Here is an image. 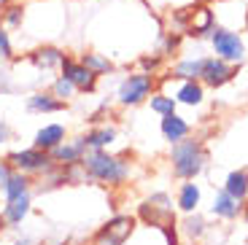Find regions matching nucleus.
<instances>
[{"label": "nucleus", "mask_w": 248, "mask_h": 245, "mask_svg": "<svg viewBox=\"0 0 248 245\" xmlns=\"http://www.w3.org/2000/svg\"><path fill=\"white\" fill-rule=\"evenodd\" d=\"M81 170L87 175V184L94 181V184L116 189V186L127 184L132 167L124 156H116V153H111L108 148H100V151H87V156L81 159Z\"/></svg>", "instance_id": "1"}, {"label": "nucleus", "mask_w": 248, "mask_h": 245, "mask_svg": "<svg viewBox=\"0 0 248 245\" xmlns=\"http://www.w3.org/2000/svg\"><path fill=\"white\" fill-rule=\"evenodd\" d=\"M170 162H173V175L181 178V181H194L200 172L208 165V153H205V146L200 140H184L173 143V151H170Z\"/></svg>", "instance_id": "2"}, {"label": "nucleus", "mask_w": 248, "mask_h": 245, "mask_svg": "<svg viewBox=\"0 0 248 245\" xmlns=\"http://www.w3.org/2000/svg\"><path fill=\"white\" fill-rule=\"evenodd\" d=\"M154 89H156V73L138 70V73H130L122 78V84L116 89V100L124 108H135V105L146 103L154 94Z\"/></svg>", "instance_id": "3"}, {"label": "nucleus", "mask_w": 248, "mask_h": 245, "mask_svg": "<svg viewBox=\"0 0 248 245\" xmlns=\"http://www.w3.org/2000/svg\"><path fill=\"white\" fill-rule=\"evenodd\" d=\"M6 159L11 162V167L16 172H25V175H30V178H38V175L44 178V175H49V172L57 167L54 159H51V153L41 151V148H35V146L8 151Z\"/></svg>", "instance_id": "4"}, {"label": "nucleus", "mask_w": 248, "mask_h": 245, "mask_svg": "<svg viewBox=\"0 0 248 245\" xmlns=\"http://www.w3.org/2000/svg\"><path fill=\"white\" fill-rule=\"evenodd\" d=\"M211 46H213V54L227 60V62H232V65H240V62L246 60V41H243V35L235 30L213 27Z\"/></svg>", "instance_id": "5"}, {"label": "nucleus", "mask_w": 248, "mask_h": 245, "mask_svg": "<svg viewBox=\"0 0 248 245\" xmlns=\"http://www.w3.org/2000/svg\"><path fill=\"white\" fill-rule=\"evenodd\" d=\"M135 232V218L132 215H113L94 232L92 245H124Z\"/></svg>", "instance_id": "6"}, {"label": "nucleus", "mask_w": 248, "mask_h": 245, "mask_svg": "<svg viewBox=\"0 0 248 245\" xmlns=\"http://www.w3.org/2000/svg\"><path fill=\"white\" fill-rule=\"evenodd\" d=\"M60 73L76 86V92H78V94H92L94 89H97L100 76L92 73V70L78 60V57H68V54H65V60H62V65H60Z\"/></svg>", "instance_id": "7"}, {"label": "nucleus", "mask_w": 248, "mask_h": 245, "mask_svg": "<svg viewBox=\"0 0 248 245\" xmlns=\"http://www.w3.org/2000/svg\"><path fill=\"white\" fill-rule=\"evenodd\" d=\"M235 78V65L227 60H221V57H205L202 62V73H200V81H202V86H211V89H218V86L230 84V81Z\"/></svg>", "instance_id": "8"}, {"label": "nucleus", "mask_w": 248, "mask_h": 245, "mask_svg": "<svg viewBox=\"0 0 248 245\" xmlns=\"http://www.w3.org/2000/svg\"><path fill=\"white\" fill-rule=\"evenodd\" d=\"M140 218L143 221H149L151 227H159V229H165L168 224L165 221L173 215V208H170V197L168 194H151L146 202L140 205Z\"/></svg>", "instance_id": "9"}, {"label": "nucleus", "mask_w": 248, "mask_h": 245, "mask_svg": "<svg viewBox=\"0 0 248 245\" xmlns=\"http://www.w3.org/2000/svg\"><path fill=\"white\" fill-rule=\"evenodd\" d=\"M87 143H84V138H65V140L60 143V146L54 148V151H49L51 153V159H54V165H60V167H68V165H81V159L87 156Z\"/></svg>", "instance_id": "10"}, {"label": "nucleus", "mask_w": 248, "mask_h": 245, "mask_svg": "<svg viewBox=\"0 0 248 245\" xmlns=\"http://www.w3.org/2000/svg\"><path fill=\"white\" fill-rule=\"evenodd\" d=\"M62 60H65V51H62L60 46H51V43L38 46V49H32L30 54H27V62H30L35 70H44V73L60 70Z\"/></svg>", "instance_id": "11"}, {"label": "nucleus", "mask_w": 248, "mask_h": 245, "mask_svg": "<svg viewBox=\"0 0 248 245\" xmlns=\"http://www.w3.org/2000/svg\"><path fill=\"white\" fill-rule=\"evenodd\" d=\"M25 108L30 113H38V116H49V113H62V110L68 108V103L54 97L51 92H32L25 100Z\"/></svg>", "instance_id": "12"}, {"label": "nucleus", "mask_w": 248, "mask_h": 245, "mask_svg": "<svg viewBox=\"0 0 248 245\" xmlns=\"http://www.w3.org/2000/svg\"><path fill=\"white\" fill-rule=\"evenodd\" d=\"M65 138H68V127H65V124H57V122L44 124V127L32 135V146L41 148V151H54Z\"/></svg>", "instance_id": "13"}, {"label": "nucleus", "mask_w": 248, "mask_h": 245, "mask_svg": "<svg viewBox=\"0 0 248 245\" xmlns=\"http://www.w3.org/2000/svg\"><path fill=\"white\" fill-rule=\"evenodd\" d=\"M159 129H162V138L173 146V143L184 140V138H189V132H192V124L186 122L184 116H178V113H165L159 122Z\"/></svg>", "instance_id": "14"}, {"label": "nucleus", "mask_w": 248, "mask_h": 245, "mask_svg": "<svg viewBox=\"0 0 248 245\" xmlns=\"http://www.w3.org/2000/svg\"><path fill=\"white\" fill-rule=\"evenodd\" d=\"M30 210H32V191L30 194L16 197V199L3 202V210H0V213H3V218H6L8 227H19V224L30 215Z\"/></svg>", "instance_id": "15"}, {"label": "nucleus", "mask_w": 248, "mask_h": 245, "mask_svg": "<svg viewBox=\"0 0 248 245\" xmlns=\"http://www.w3.org/2000/svg\"><path fill=\"white\" fill-rule=\"evenodd\" d=\"M211 213L216 215V218H224V221H235L237 215L243 213V202H240V199H235L232 194H227L224 189H218V191H216V197H213Z\"/></svg>", "instance_id": "16"}, {"label": "nucleus", "mask_w": 248, "mask_h": 245, "mask_svg": "<svg viewBox=\"0 0 248 245\" xmlns=\"http://www.w3.org/2000/svg\"><path fill=\"white\" fill-rule=\"evenodd\" d=\"M116 127H108V124H94L92 129L84 132V143H87L89 151H100V148H111L116 143Z\"/></svg>", "instance_id": "17"}, {"label": "nucleus", "mask_w": 248, "mask_h": 245, "mask_svg": "<svg viewBox=\"0 0 248 245\" xmlns=\"http://www.w3.org/2000/svg\"><path fill=\"white\" fill-rule=\"evenodd\" d=\"M25 16H27V6L19 3V0H11V3H6L3 11H0V25L6 27V30H22Z\"/></svg>", "instance_id": "18"}, {"label": "nucleus", "mask_w": 248, "mask_h": 245, "mask_svg": "<svg viewBox=\"0 0 248 245\" xmlns=\"http://www.w3.org/2000/svg\"><path fill=\"white\" fill-rule=\"evenodd\" d=\"M202 62H205V57H186V60H178L173 65V78H178V81H200Z\"/></svg>", "instance_id": "19"}, {"label": "nucleus", "mask_w": 248, "mask_h": 245, "mask_svg": "<svg viewBox=\"0 0 248 245\" xmlns=\"http://www.w3.org/2000/svg\"><path fill=\"white\" fill-rule=\"evenodd\" d=\"M213 11L208 6L197 8V11L192 14V25H189V30H186V35L192 38H202V35H211L213 32Z\"/></svg>", "instance_id": "20"}, {"label": "nucleus", "mask_w": 248, "mask_h": 245, "mask_svg": "<svg viewBox=\"0 0 248 245\" xmlns=\"http://www.w3.org/2000/svg\"><path fill=\"white\" fill-rule=\"evenodd\" d=\"M30 191H32V178L14 170V175L8 178L6 189L0 191V194H3V202H8V199H16V197H22V194H30Z\"/></svg>", "instance_id": "21"}, {"label": "nucleus", "mask_w": 248, "mask_h": 245, "mask_svg": "<svg viewBox=\"0 0 248 245\" xmlns=\"http://www.w3.org/2000/svg\"><path fill=\"white\" fill-rule=\"evenodd\" d=\"M205 97V86L202 81H181L178 92H175V100H178L181 105H189V108H194V105H200Z\"/></svg>", "instance_id": "22"}, {"label": "nucleus", "mask_w": 248, "mask_h": 245, "mask_svg": "<svg viewBox=\"0 0 248 245\" xmlns=\"http://www.w3.org/2000/svg\"><path fill=\"white\" fill-rule=\"evenodd\" d=\"M224 191L232 194L235 199H240V202H246V197H248V172L246 170H232L230 175H227V181H224Z\"/></svg>", "instance_id": "23"}, {"label": "nucleus", "mask_w": 248, "mask_h": 245, "mask_svg": "<svg viewBox=\"0 0 248 245\" xmlns=\"http://www.w3.org/2000/svg\"><path fill=\"white\" fill-rule=\"evenodd\" d=\"M84 65H87L92 73H97V76H108V73H113V62L108 60L106 54H100V51H84V54L78 57Z\"/></svg>", "instance_id": "24"}, {"label": "nucleus", "mask_w": 248, "mask_h": 245, "mask_svg": "<svg viewBox=\"0 0 248 245\" xmlns=\"http://www.w3.org/2000/svg\"><path fill=\"white\" fill-rule=\"evenodd\" d=\"M200 197H202V191H200L197 184H184L178 189V208L184 213H194L200 205Z\"/></svg>", "instance_id": "25"}, {"label": "nucleus", "mask_w": 248, "mask_h": 245, "mask_svg": "<svg viewBox=\"0 0 248 245\" xmlns=\"http://www.w3.org/2000/svg\"><path fill=\"white\" fill-rule=\"evenodd\" d=\"M49 92L51 94H54V97H60V100H65V103H70V100H73L76 97V94H78V92H76V86L73 84H70V81L68 78H65V76H57V78L54 81H51V89H49Z\"/></svg>", "instance_id": "26"}, {"label": "nucleus", "mask_w": 248, "mask_h": 245, "mask_svg": "<svg viewBox=\"0 0 248 245\" xmlns=\"http://www.w3.org/2000/svg\"><path fill=\"white\" fill-rule=\"evenodd\" d=\"M175 105H178V100L170 97V94H151V110L154 113H159V116H165V113H173Z\"/></svg>", "instance_id": "27"}, {"label": "nucleus", "mask_w": 248, "mask_h": 245, "mask_svg": "<svg viewBox=\"0 0 248 245\" xmlns=\"http://www.w3.org/2000/svg\"><path fill=\"white\" fill-rule=\"evenodd\" d=\"M189 218L184 221V232L189 234V237H202V232H205V218L194 210V213H186Z\"/></svg>", "instance_id": "28"}, {"label": "nucleus", "mask_w": 248, "mask_h": 245, "mask_svg": "<svg viewBox=\"0 0 248 245\" xmlns=\"http://www.w3.org/2000/svg\"><path fill=\"white\" fill-rule=\"evenodd\" d=\"M0 60L8 62L14 60V43H11V32L0 25Z\"/></svg>", "instance_id": "29"}, {"label": "nucleus", "mask_w": 248, "mask_h": 245, "mask_svg": "<svg viewBox=\"0 0 248 245\" xmlns=\"http://www.w3.org/2000/svg\"><path fill=\"white\" fill-rule=\"evenodd\" d=\"M165 60V54H151V57H140V70L143 73H156Z\"/></svg>", "instance_id": "30"}, {"label": "nucleus", "mask_w": 248, "mask_h": 245, "mask_svg": "<svg viewBox=\"0 0 248 245\" xmlns=\"http://www.w3.org/2000/svg\"><path fill=\"white\" fill-rule=\"evenodd\" d=\"M14 175V167H11V162L8 159H0V191L6 189V184H8V178Z\"/></svg>", "instance_id": "31"}, {"label": "nucleus", "mask_w": 248, "mask_h": 245, "mask_svg": "<svg viewBox=\"0 0 248 245\" xmlns=\"http://www.w3.org/2000/svg\"><path fill=\"white\" fill-rule=\"evenodd\" d=\"M11 138H14V129L8 127V122H6V119H0V146H6V143H11Z\"/></svg>", "instance_id": "32"}, {"label": "nucleus", "mask_w": 248, "mask_h": 245, "mask_svg": "<svg viewBox=\"0 0 248 245\" xmlns=\"http://www.w3.org/2000/svg\"><path fill=\"white\" fill-rule=\"evenodd\" d=\"M8 92H14V84L8 78V73H0V94H8Z\"/></svg>", "instance_id": "33"}, {"label": "nucleus", "mask_w": 248, "mask_h": 245, "mask_svg": "<svg viewBox=\"0 0 248 245\" xmlns=\"http://www.w3.org/2000/svg\"><path fill=\"white\" fill-rule=\"evenodd\" d=\"M178 49V35H168V41H165V51L162 54H170V51Z\"/></svg>", "instance_id": "34"}, {"label": "nucleus", "mask_w": 248, "mask_h": 245, "mask_svg": "<svg viewBox=\"0 0 248 245\" xmlns=\"http://www.w3.org/2000/svg\"><path fill=\"white\" fill-rule=\"evenodd\" d=\"M6 229H8V224H6V218H3V213H0V234L6 232Z\"/></svg>", "instance_id": "35"}, {"label": "nucleus", "mask_w": 248, "mask_h": 245, "mask_svg": "<svg viewBox=\"0 0 248 245\" xmlns=\"http://www.w3.org/2000/svg\"><path fill=\"white\" fill-rule=\"evenodd\" d=\"M14 245H32V243H30V240H27V237H22V240H16V243H14Z\"/></svg>", "instance_id": "36"}, {"label": "nucleus", "mask_w": 248, "mask_h": 245, "mask_svg": "<svg viewBox=\"0 0 248 245\" xmlns=\"http://www.w3.org/2000/svg\"><path fill=\"white\" fill-rule=\"evenodd\" d=\"M240 215L246 218V224H248V205H243V213H240Z\"/></svg>", "instance_id": "37"}, {"label": "nucleus", "mask_w": 248, "mask_h": 245, "mask_svg": "<svg viewBox=\"0 0 248 245\" xmlns=\"http://www.w3.org/2000/svg\"><path fill=\"white\" fill-rule=\"evenodd\" d=\"M6 3H11V0H0V6H6Z\"/></svg>", "instance_id": "38"}, {"label": "nucleus", "mask_w": 248, "mask_h": 245, "mask_svg": "<svg viewBox=\"0 0 248 245\" xmlns=\"http://www.w3.org/2000/svg\"><path fill=\"white\" fill-rule=\"evenodd\" d=\"M246 30H248V16H246Z\"/></svg>", "instance_id": "39"}]
</instances>
